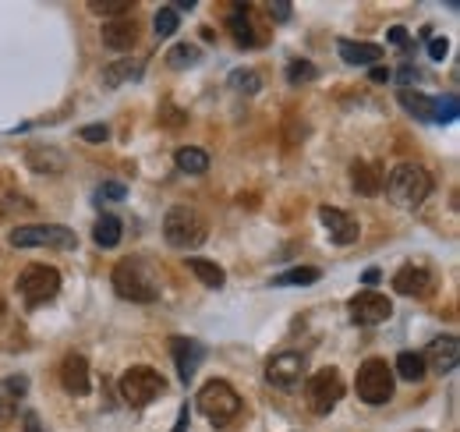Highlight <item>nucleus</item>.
Returning a JSON list of instances; mask_svg holds the SVG:
<instances>
[{
    "label": "nucleus",
    "mask_w": 460,
    "mask_h": 432,
    "mask_svg": "<svg viewBox=\"0 0 460 432\" xmlns=\"http://www.w3.org/2000/svg\"><path fill=\"white\" fill-rule=\"evenodd\" d=\"M432 192V174L418 163H400L389 178H386V199L397 210H418Z\"/></svg>",
    "instance_id": "f257e3e1"
},
{
    "label": "nucleus",
    "mask_w": 460,
    "mask_h": 432,
    "mask_svg": "<svg viewBox=\"0 0 460 432\" xmlns=\"http://www.w3.org/2000/svg\"><path fill=\"white\" fill-rule=\"evenodd\" d=\"M113 291L124 302H138V305H149L160 298V284L153 280V273L138 259H121L113 266Z\"/></svg>",
    "instance_id": "f03ea898"
},
{
    "label": "nucleus",
    "mask_w": 460,
    "mask_h": 432,
    "mask_svg": "<svg viewBox=\"0 0 460 432\" xmlns=\"http://www.w3.org/2000/svg\"><path fill=\"white\" fill-rule=\"evenodd\" d=\"M241 397H238V390L230 386V383H223V379H213V383H205L202 390H198V411L216 426V429H223V426H230L238 415H241Z\"/></svg>",
    "instance_id": "7ed1b4c3"
},
{
    "label": "nucleus",
    "mask_w": 460,
    "mask_h": 432,
    "mask_svg": "<svg viewBox=\"0 0 460 432\" xmlns=\"http://www.w3.org/2000/svg\"><path fill=\"white\" fill-rule=\"evenodd\" d=\"M7 241L14 248H75L79 237L71 227L61 223H32V227H14L7 234Z\"/></svg>",
    "instance_id": "20e7f679"
},
{
    "label": "nucleus",
    "mask_w": 460,
    "mask_h": 432,
    "mask_svg": "<svg viewBox=\"0 0 460 432\" xmlns=\"http://www.w3.org/2000/svg\"><path fill=\"white\" fill-rule=\"evenodd\" d=\"M163 237H167V245H174V248H198L202 241H205V220L195 213L191 206H174L167 220H163Z\"/></svg>",
    "instance_id": "39448f33"
},
{
    "label": "nucleus",
    "mask_w": 460,
    "mask_h": 432,
    "mask_svg": "<svg viewBox=\"0 0 460 432\" xmlns=\"http://www.w3.org/2000/svg\"><path fill=\"white\" fill-rule=\"evenodd\" d=\"M163 390H167V383H163V376H160L156 369L135 365V369H128V372L121 376V397H124L131 408H146V404H153Z\"/></svg>",
    "instance_id": "423d86ee"
},
{
    "label": "nucleus",
    "mask_w": 460,
    "mask_h": 432,
    "mask_svg": "<svg viewBox=\"0 0 460 432\" xmlns=\"http://www.w3.org/2000/svg\"><path fill=\"white\" fill-rule=\"evenodd\" d=\"M61 291V273L46 262H32L18 273V295L29 302V305H43L50 302L54 295Z\"/></svg>",
    "instance_id": "0eeeda50"
},
{
    "label": "nucleus",
    "mask_w": 460,
    "mask_h": 432,
    "mask_svg": "<svg viewBox=\"0 0 460 432\" xmlns=\"http://www.w3.org/2000/svg\"><path fill=\"white\" fill-rule=\"evenodd\" d=\"M340 397H344V379L337 369H319L305 386V401L315 415H330L340 404Z\"/></svg>",
    "instance_id": "6e6552de"
},
{
    "label": "nucleus",
    "mask_w": 460,
    "mask_h": 432,
    "mask_svg": "<svg viewBox=\"0 0 460 432\" xmlns=\"http://www.w3.org/2000/svg\"><path fill=\"white\" fill-rule=\"evenodd\" d=\"M358 397L365 404H386L393 397V369L382 358H368L358 369Z\"/></svg>",
    "instance_id": "1a4fd4ad"
},
{
    "label": "nucleus",
    "mask_w": 460,
    "mask_h": 432,
    "mask_svg": "<svg viewBox=\"0 0 460 432\" xmlns=\"http://www.w3.org/2000/svg\"><path fill=\"white\" fill-rule=\"evenodd\" d=\"M301 376H305V354H297V351H283V354L270 358V365H266V379L283 394L297 390Z\"/></svg>",
    "instance_id": "9d476101"
},
{
    "label": "nucleus",
    "mask_w": 460,
    "mask_h": 432,
    "mask_svg": "<svg viewBox=\"0 0 460 432\" xmlns=\"http://www.w3.org/2000/svg\"><path fill=\"white\" fill-rule=\"evenodd\" d=\"M389 312H393V305H389L382 295H375V291H362V295H355V298H351V320H355L358 326L386 323V320H389Z\"/></svg>",
    "instance_id": "9b49d317"
},
{
    "label": "nucleus",
    "mask_w": 460,
    "mask_h": 432,
    "mask_svg": "<svg viewBox=\"0 0 460 432\" xmlns=\"http://www.w3.org/2000/svg\"><path fill=\"white\" fill-rule=\"evenodd\" d=\"M422 358H425V369H432V372H439V376L454 372V369H457V361H460L457 336H436V340L422 351Z\"/></svg>",
    "instance_id": "f8f14e48"
},
{
    "label": "nucleus",
    "mask_w": 460,
    "mask_h": 432,
    "mask_svg": "<svg viewBox=\"0 0 460 432\" xmlns=\"http://www.w3.org/2000/svg\"><path fill=\"white\" fill-rule=\"evenodd\" d=\"M319 220H322V227L330 230V237H333L337 245H355L358 234H362L358 220L351 213H344V210H337V206H322V210H319Z\"/></svg>",
    "instance_id": "ddd939ff"
},
{
    "label": "nucleus",
    "mask_w": 460,
    "mask_h": 432,
    "mask_svg": "<svg viewBox=\"0 0 460 432\" xmlns=\"http://www.w3.org/2000/svg\"><path fill=\"white\" fill-rule=\"evenodd\" d=\"M61 386L71 394V397H86L92 390L89 383V361L82 354H68L61 361Z\"/></svg>",
    "instance_id": "4468645a"
},
{
    "label": "nucleus",
    "mask_w": 460,
    "mask_h": 432,
    "mask_svg": "<svg viewBox=\"0 0 460 432\" xmlns=\"http://www.w3.org/2000/svg\"><path fill=\"white\" fill-rule=\"evenodd\" d=\"M393 291L397 295H407V298H429L432 295V273L422 270V266H404L393 277Z\"/></svg>",
    "instance_id": "2eb2a0df"
},
{
    "label": "nucleus",
    "mask_w": 460,
    "mask_h": 432,
    "mask_svg": "<svg viewBox=\"0 0 460 432\" xmlns=\"http://www.w3.org/2000/svg\"><path fill=\"white\" fill-rule=\"evenodd\" d=\"M171 354H174V365H178L181 383H191L195 379V369L202 361V344L198 340H188V336H174L171 340Z\"/></svg>",
    "instance_id": "dca6fc26"
},
{
    "label": "nucleus",
    "mask_w": 460,
    "mask_h": 432,
    "mask_svg": "<svg viewBox=\"0 0 460 432\" xmlns=\"http://www.w3.org/2000/svg\"><path fill=\"white\" fill-rule=\"evenodd\" d=\"M351 181H355V192L358 195H379L382 192V163L379 160H358L355 167H351Z\"/></svg>",
    "instance_id": "f3484780"
},
{
    "label": "nucleus",
    "mask_w": 460,
    "mask_h": 432,
    "mask_svg": "<svg viewBox=\"0 0 460 432\" xmlns=\"http://www.w3.org/2000/svg\"><path fill=\"white\" fill-rule=\"evenodd\" d=\"M103 43H106L110 50H131V46L138 43V25H135V18H110V21L103 25Z\"/></svg>",
    "instance_id": "a211bd4d"
},
{
    "label": "nucleus",
    "mask_w": 460,
    "mask_h": 432,
    "mask_svg": "<svg viewBox=\"0 0 460 432\" xmlns=\"http://www.w3.org/2000/svg\"><path fill=\"white\" fill-rule=\"evenodd\" d=\"M340 57H344V64H355V68H375L379 61H382V46H375V43H351V39H340Z\"/></svg>",
    "instance_id": "6ab92c4d"
},
{
    "label": "nucleus",
    "mask_w": 460,
    "mask_h": 432,
    "mask_svg": "<svg viewBox=\"0 0 460 432\" xmlns=\"http://www.w3.org/2000/svg\"><path fill=\"white\" fill-rule=\"evenodd\" d=\"M227 29H230V36L241 50L255 46V29H252V18H248V7H234L230 18H227Z\"/></svg>",
    "instance_id": "aec40b11"
},
{
    "label": "nucleus",
    "mask_w": 460,
    "mask_h": 432,
    "mask_svg": "<svg viewBox=\"0 0 460 432\" xmlns=\"http://www.w3.org/2000/svg\"><path fill=\"white\" fill-rule=\"evenodd\" d=\"M142 71H146V64H142V61H117V64L103 68V86H106V89H113V86H124V82H138V79H142Z\"/></svg>",
    "instance_id": "412c9836"
},
{
    "label": "nucleus",
    "mask_w": 460,
    "mask_h": 432,
    "mask_svg": "<svg viewBox=\"0 0 460 432\" xmlns=\"http://www.w3.org/2000/svg\"><path fill=\"white\" fill-rule=\"evenodd\" d=\"M121 234H124V227H121L117 216H99L96 227H92V237H96L99 248H117L121 245Z\"/></svg>",
    "instance_id": "4be33fe9"
},
{
    "label": "nucleus",
    "mask_w": 460,
    "mask_h": 432,
    "mask_svg": "<svg viewBox=\"0 0 460 432\" xmlns=\"http://www.w3.org/2000/svg\"><path fill=\"white\" fill-rule=\"evenodd\" d=\"M319 277H322L319 266H294V270L273 277V287H308V284H315Z\"/></svg>",
    "instance_id": "5701e85b"
},
{
    "label": "nucleus",
    "mask_w": 460,
    "mask_h": 432,
    "mask_svg": "<svg viewBox=\"0 0 460 432\" xmlns=\"http://www.w3.org/2000/svg\"><path fill=\"white\" fill-rule=\"evenodd\" d=\"M188 270H191L205 287H216V291H220V287L227 284V273H223L216 262H209V259H188Z\"/></svg>",
    "instance_id": "b1692460"
},
{
    "label": "nucleus",
    "mask_w": 460,
    "mask_h": 432,
    "mask_svg": "<svg viewBox=\"0 0 460 432\" xmlns=\"http://www.w3.org/2000/svg\"><path fill=\"white\" fill-rule=\"evenodd\" d=\"M178 167L184 174H205L209 170V153L198 145H181L178 149Z\"/></svg>",
    "instance_id": "393cba45"
},
{
    "label": "nucleus",
    "mask_w": 460,
    "mask_h": 432,
    "mask_svg": "<svg viewBox=\"0 0 460 432\" xmlns=\"http://www.w3.org/2000/svg\"><path fill=\"white\" fill-rule=\"evenodd\" d=\"M397 372H400V379L418 383V379L425 376V358H422V351H404V354H397Z\"/></svg>",
    "instance_id": "a878e982"
},
{
    "label": "nucleus",
    "mask_w": 460,
    "mask_h": 432,
    "mask_svg": "<svg viewBox=\"0 0 460 432\" xmlns=\"http://www.w3.org/2000/svg\"><path fill=\"white\" fill-rule=\"evenodd\" d=\"M400 107L407 110L411 117H418V120H432V100L425 93H418V89H404L400 93Z\"/></svg>",
    "instance_id": "bb28decb"
},
{
    "label": "nucleus",
    "mask_w": 460,
    "mask_h": 432,
    "mask_svg": "<svg viewBox=\"0 0 460 432\" xmlns=\"http://www.w3.org/2000/svg\"><path fill=\"white\" fill-rule=\"evenodd\" d=\"M29 163H32V170H50V174L64 170V160H61V153H57V149H43V145L29 149Z\"/></svg>",
    "instance_id": "cd10ccee"
},
{
    "label": "nucleus",
    "mask_w": 460,
    "mask_h": 432,
    "mask_svg": "<svg viewBox=\"0 0 460 432\" xmlns=\"http://www.w3.org/2000/svg\"><path fill=\"white\" fill-rule=\"evenodd\" d=\"M202 61V50L195 46V43H178V46H171V54H167V64L171 68H191V64H198Z\"/></svg>",
    "instance_id": "c85d7f7f"
},
{
    "label": "nucleus",
    "mask_w": 460,
    "mask_h": 432,
    "mask_svg": "<svg viewBox=\"0 0 460 432\" xmlns=\"http://www.w3.org/2000/svg\"><path fill=\"white\" fill-rule=\"evenodd\" d=\"M178 25H181V18H178V11H174V7H160V11H156L153 29H156V36H160V39L174 36V32H178Z\"/></svg>",
    "instance_id": "c756f323"
},
{
    "label": "nucleus",
    "mask_w": 460,
    "mask_h": 432,
    "mask_svg": "<svg viewBox=\"0 0 460 432\" xmlns=\"http://www.w3.org/2000/svg\"><path fill=\"white\" fill-rule=\"evenodd\" d=\"M457 96H439V100H432V120L436 124H454L457 120Z\"/></svg>",
    "instance_id": "7c9ffc66"
},
{
    "label": "nucleus",
    "mask_w": 460,
    "mask_h": 432,
    "mask_svg": "<svg viewBox=\"0 0 460 432\" xmlns=\"http://www.w3.org/2000/svg\"><path fill=\"white\" fill-rule=\"evenodd\" d=\"M89 11L110 14V18H124V14H131V0H89Z\"/></svg>",
    "instance_id": "2f4dec72"
},
{
    "label": "nucleus",
    "mask_w": 460,
    "mask_h": 432,
    "mask_svg": "<svg viewBox=\"0 0 460 432\" xmlns=\"http://www.w3.org/2000/svg\"><path fill=\"white\" fill-rule=\"evenodd\" d=\"M319 71H315V64L312 61H290L287 64V82L290 86H301V82H312Z\"/></svg>",
    "instance_id": "473e14b6"
},
{
    "label": "nucleus",
    "mask_w": 460,
    "mask_h": 432,
    "mask_svg": "<svg viewBox=\"0 0 460 432\" xmlns=\"http://www.w3.org/2000/svg\"><path fill=\"white\" fill-rule=\"evenodd\" d=\"M230 86H234L238 93H248V96H252V93H259L263 82H259L255 71H234V75H230Z\"/></svg>",
    "instance_id": "72a5a7b5"
},
{
    "label": "nucleus",
    "mask_w": 460,
    "mask_h": 432,
    "mask_svg": "<svg viewBox=\"0 0 460 432\" xmlns=\"http://www.w3.org/2000/svg\"><path fill=\"white\" fill-rule=\"evenodd\" d=\"M82 138H86V142H106V138H110V128H106V124H86V128H82Z\"/></svg>",
    "instance_id": "f704fd0d"
},
{
    "label": "nucleus",
    "mask_w": 460,
    "mask_h": 432,
    "mask_svg": "<svg viewBox=\"0 0 460 432\" xmlns=\"http://www.w3.org/2000/svg\"><path fill=\"white\" fill-rule=\"evenodd\" d=\"M7 394L11 397H25L29 394V379L25 376H7Z\"/></svg>",
    "instance_id": "c9c22d12"
},
{
    "label": "nucleus",
    "mask_w": 460,
    "mask_h": 432,
    "mask_svg": "<svg viewBox=\"0 0 460 432\" xmlns=\"http://www.w3.org/2000/svg\"><path fill=\"white\" fill-rule=\"evenodd\" d=\"M447 54H450V43H447L443 36H436V39L429 43V57H432V61H443Z\"/></svg>",
    "instance_id": "e433bc0d"
},
{
    "label": "nucleus",
    "mask_w": 460,
    "mask_h": 432,
    "mask_svg": "<svg viewBox=\"0 0 460 432\" xmlns=\"http://www.w3.org/2000/svg\"><path fill=\"white\" fill-rule=\"evenodd\" d=\"M99 195H106V199H113V203H121L128 192H124V185L121 181H106L103 188H99Z\"/></svg>",
    "instance_id": "4c0bfd02"
},
{
    "label": "nucleus",
    "mask_w": 460,
    "mask_h": 432,
    "mask_svg": "<svg viewBox=\"0 0 460 432\" xmlns=\"http://www.w3.org/2000/svg\"><path fill=\"white\" fill-rule=\"evenodd\" d=\"M270 14H273V21H290V14H294V7L290 4H283V0H276V4H270Z\"/></svg>",
    "instance_id": "58836bf2"
},
{
    "label": "nucleus",
    "mask_w": 460,
    "mask_h": 432,
    "mask_svg": "<svg viewBox=\"0 0 460 432\" xmlns=\"http://www.w3.org/2000/svg\"><path fill=\"white\" fill-rule=\"evenodd\" d=\"M21 432H46V429L39 426V415H36V411H29V415L21 419Z\"/></svg>",
    "instance_id": "ea45409f"
},
{
    "label": "nucleus",
    "mask_w": 460,
    "mask_h": 432,
    "mask_svg": "<svg viewBox=\"0 0 460 432\" xmlns=\"http://www.w3.org/2000/svg\"><path fill=\"white\" fill-rule=\"evenodd\" d=\"M160 117H163L167 124H181V120H184V113H178V110L171 107V104H163V107H160Z\"/></svg>",
    "instance_id": "a19ab883"
},
{
    "label": "nucleus",
    "mask_w": 460,
    "mask_h": 432,
    "mask_svg": "<svg viewBox=\"0 0 460 432\" xmlns=\"http://www.w3.org/2000/svg\"><path fill=\"white\" fill-rule=\"evenodd\" d=\"M418 75H422V71H418V68H411V64H404V68H400V82H404V86L418 82Z\"/></svg>",
    "instance_id": "79ce46f5"
},
{
    "label": "nucleus",
    "mask_w": 460,
    "mask_h": 432,
    "mask_svg": "<svg viewBox=\"0 0 460 432\" xmlns=\"http://www.w3.org/2000/svg\"><path fill=\"white\" fill-rule=\"evenodd\" d=\"M389 79H393V71H389V68H382V64H375V68H372V82H389Z\"/></svg>",
    "instance_id": "37998d69"
},
{
    "label": "nucleus",
    "mask_w": 460,
    "mask_h": 432,
    "mask_svg": "<svg viewBox=\"0 0 460 432\" xmlns=\"http://www.w3.org/2000/svg\"><path fill=\"white\" fill-rule=\"evenodd\" d=\"M389 43H407V29L393 25V29H389Z\"/></svg>",
    "instance_id": "c03bdc74"
},
{
    "label": "nucleus",
    "mask_w": 460,
    "mask_h": 432,
    "mask_svg": "<svg viewBox=\"0 0 460 432\" xmlns=\"http://www.w3.org/2000/svg\"><path fill=\"white\" fill-rule=\"evenodd\" d=\"M362 277H365V284L368 287H372V284H379V277H382V270H375V266H368L365 273H362Z\"/></svg>",
    "instance_id": "a18cd8bd"
},
{
    "label": "nucleus",
    "mask_w": 460,
    "mask_h": 432,
    "mask_svg": "<svg viewBox=\"0 0 460 432\" xmlns=\"http://www.w3.org/2000/svg\"><path fill=\"white\" fill-rule=\"evenodd\" d=\"M188 415H191V408L184 404V408H181V419H178V426H174V432H188Z\"/></svg>",
    "instance_id": "49530a36"
},
{
    "label": "nucleus",
    "mask_w": 460,
    "mask_h": 432,
    "mask_svg": "<svg viewBox=\"0 0 460 432\" xmlns=\"http://www.w3.org/2000/svg\"><path fill=\"white\" fill-rule=\"evenodd\" d=\"M0 419H4V401H0Z\"/></svg>",
    "instance_id": "de8ad7c7"
},
{
    "label": "nucleus",
    "mask_w": 460,
    "mask_h": 432,
    "mask_svg": "<svg viewBox=\"0 0 460 432\" xmlns=\"http://www.w3.org/2000/svg\"><path fill=\"white\" fill-rule=\"evenodd\" d=\"M0 316H4V302H0Z\"/></svg>",
    "instance_id": "09e8293b"
}]
</instances>
